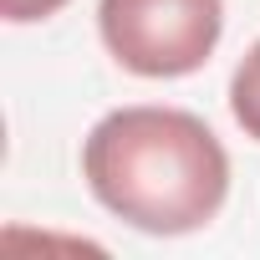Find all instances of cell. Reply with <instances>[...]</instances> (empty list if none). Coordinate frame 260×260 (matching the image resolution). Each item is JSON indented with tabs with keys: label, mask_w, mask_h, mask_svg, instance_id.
Here are the masks:
<instances>
[{
	"label": "cell",
	"mask_w": 260,
	"mask_h": 260,
	"mask_svg": "<svg viewBox=\"0 0 260 260\" xmlns=\"http://www.w3.org/2000/svg\"><path fill=\"white\" fill-rule=\"evenodd\" d=\"M102 46L133 77H189L199 72L224 31V0H102Z\"/></svg>",
	"instance_id": "obj_2"
},
{
	"label": "cell",
	"mask_w": 260,
	"mask_h": 260,
	"mask_svg": "<svg viewBox=\"0 0 260 260\" xmlns=\"http://www.w3.org/2000/svg\"><path fill=\"white\" fill-rule=\"evenodd\" d=\"M67 6V0H0V11H6L11 26H26V21H46Z\"/></svg>",
	"instance_id": "obj_4"
},
{
	"label": "cell",
	"mask_w": 260,
	"mask_h": 260,
	"mask_svg": "<svg viewBox=\"0 0 260 260\" xmlns=\"http://www.w3.org/2000/svg\"><path fill=\"white\" fill-rule=\"evenodd\" d=\"M82 174L102 209L143 235H194L230 194V153L184 107H117L87 143Z\"/></svg>",
	"instance_id": "obj_1"
},
{
	"label": "cell",
	"mask_w": 260,
	"mask_h": 260,
	"mask_svg": "<svg viewBox=\"0 0 260 260\" xmlns=\"http://www.w3.org/2000/svg\"><path fill=\"white\" fill-rule=\"evenodd\" d=\"M230 112L245 127V138L260 143V41L240 56V67L230 77Z\"/></svg>",
	"instance_id": "obj_3"
}]
</instances>
